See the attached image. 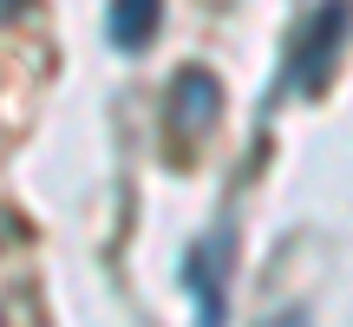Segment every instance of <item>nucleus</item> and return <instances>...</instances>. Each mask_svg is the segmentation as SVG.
<instances>
[{"instance_id":"nucleus-5","label":"nucleus","mask_w":353,"mask_h":327,"mask_svg":"<svg viewBox=\"0 0 353 327\" xmlns=\"http://www.w3.org/2000/svg\"><path fill=\"white\" fill-rule=\"evenodd\" d=\"M0 327H7V321H0Z\"/></svg>"},{"instance_id":"nucleus-2","label":"nucleus","mask_w":353,"mask_h":327,"mask_svg":"<svg viewBox=\"0 0 353 327\" xmlns=\"http://www.w3.org/2000/svg\"><path fill=\"white\" fill-rule=\"evenodd\" d=\"M341 26H347V0H327L314 13V26H307V52H301V86L307 92H321V72H327V52L341 39Z\"/></svg>"},{"instance_id":"nucleus-3","label":"nucleus","mask_w":353,"mask_h":327,"mask_svg":"<svg viewBox=\"0 0 353 327\" xmlns=\"http://www.w3.org/2000/svg\"><path fill=\"white\" fill-rule=\"evenodd\" d=\"M164 20V0H112V46L118 52H144Z\"/></svg>"},{"instance_id":"nucleus-4","label":"nucleus","mask_w":353,"mask_h":327,"mask_svg":"<svg viewBox=\"0 0 353 327\" xmlns=\"http://www.w3.org/2000/svg\"><path fill=\"white\" fill-rule=\"evenodd\" d=\"M20 236H26V229H20V216H7V210H0V249H13Z\"/></svg>"},{"instance_id":"nucleus-1","label":"nucleus","mask_w":353,"mask_h":327,"mask_svg":"<svg viewBox=\"0 0 353 327\" xmlns=\"http://www.w3.org/2000/svg\"><path fill=\"white\" fill-rule=\"evenodd\" d=\"M216 112H223L216 72H203V66H183V72L170 79V92H164V125H170L183 144H196L203 131L216 125Z\"/></svg>"}]
</instances>
